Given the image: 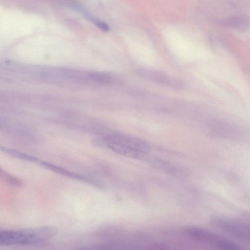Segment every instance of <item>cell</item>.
I'll list each match as a JSON object with an SVG mask.
<instances>
[{"label": "cell", "mask_w": 250, "mask_h": 250, "mask_svg": "<svg viewBox=\"0 0 250 250\" xmlns=\"http://www.w3.org/2000/svg\"><path fill=\"white\" fill-rule=\"evenodd\" d=\"M58 229L53 226L20 230H0V245H29L42 243L55 236Z\"/></svg>", "instance_id": "1"}, {"label": "cell", "mask_w": 250, "mask_h": 250, "mask_svg": "<svg viewBox=\"0 0 250 250\" xmlns=\"http://www.w3.org/2000/svg\"><path fill=\"white\" fill-rule=\"evenodd\" d=\"M188 237L221 249L243 250L240 246L226 237L208 229L196 226H188L184 229Z\"/></svg>", "instance_id": "2"}, {"label": "cell", "mask_w": 250, "mask_h": 250, "mask_svg": "<svg viewBox=\"0 0 250 250\" xmlns=\"http://www.w3.org/2000/svg\"><path fill=\"white\" fill-rule=\"evenodd\" d=\"M210 223L217 229L237 239L250 242V226L246 223L215 216L211 218Z\"/></svg>", "instance_id": "3"}, {"label": "cell", "mask_w": 250, "mask_h": 250, "mask_svg": "<svg viewBox=\"0 0 250 250\" xmlns=\"http://www.w3.org/2000/svg\"><path fill=\"white\" fill-rule=\"evenodd\" d=\"M138 74L143 78L167 87L181 90L185 88V84L179 79L172 77L159 70L141 69Z\"/></svg>", "instance_id": "4"}, {"label": "cell", "mask_w": 250, "mask_h": 250, "mask_svg": "<svg viewBox=\"0 0 250 250\" xmlns=\"http://www.w3.org/2000/svg\"><path fill=\"white\" fill-rule=\"evenodd\" d=\"M207 127L213 132L224 135L238 134L239 128L229 123L218 120H211L207 123Z\"/></svg>", "instance_id": "5"}, {"label": "cell", "mask_w": 250, "mask_h": 250, "mask_svg": "<svg viewBox=\"0 0 250 250\" xmlns=\"http://www.w3.org/2000/svg\"><path fill=\"white\" fill-rule=\"evenodd\" d=\"M223 24L239 30H245L249 25V21L246 17H234L229 18L222 21Z\"/></svg>", "instance_id": "6"}, {"label": "cell", "mask_w": 250, "mask_h": 250, "mask_svg": "<svg viewBox=\"0 0 250 250\" xmlns=\"http://www.w3.org/2000/svg\"><path fill=\"white\" fill-rule=\"evenodd\" d=\"M0 179L7 184L14 186H21L22 182L0 167Z\"/></svg>", "instance_id": "7"}, {"label": "cell", "mask_w": 250, "mask_h": 250, "mask_svg": "<svg viewBox=\"0 0 250 250\" xmlns=\"http://www.w3.org/2000/svg\"><path fill=\"white\" fill-rule=\"evenodd\" d=\"M89 19H91V21L102 31L107 32L109 30V26L105 22L92 17Z\"/></svg>", "instance_id": "8"}]
</instances>
